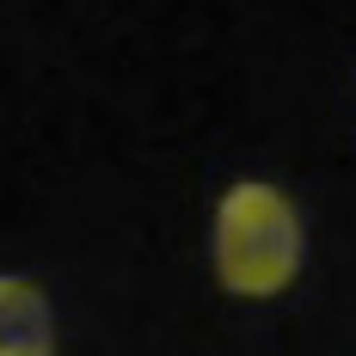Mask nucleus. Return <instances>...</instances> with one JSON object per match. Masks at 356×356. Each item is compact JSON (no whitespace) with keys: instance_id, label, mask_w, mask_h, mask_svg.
Listing matches in <instances>:
<instances>
[{"instance_id":"1","label":"nucleus","mask_w":356,"mask_h":356,"mask_svg":"<svg viewBox=\"0 0 356 356\" xmlns=\"http://www.w3.org/2000/svg\"><path fill=\"white\" fill-rule=\"evenodd\" d=\"M215 283L240 301H270L301 277V209L289 203V191L264 178H240L221 191L215 203Z\"/></svg>"},{"instance_id":"2","label":"nucleus","mask_w":356,"mask_h":356,"mask_svg":"<svg viewBox=\"0 0 356 356\" xmlns=\"http://www.w3.org/2000/svg\"><path fill=\"white\" fill-rule=\"evenodd\" d=\"M0 356H56L49 295L25 277H6V270H0Z\"/></svg>"}]
</instances>
